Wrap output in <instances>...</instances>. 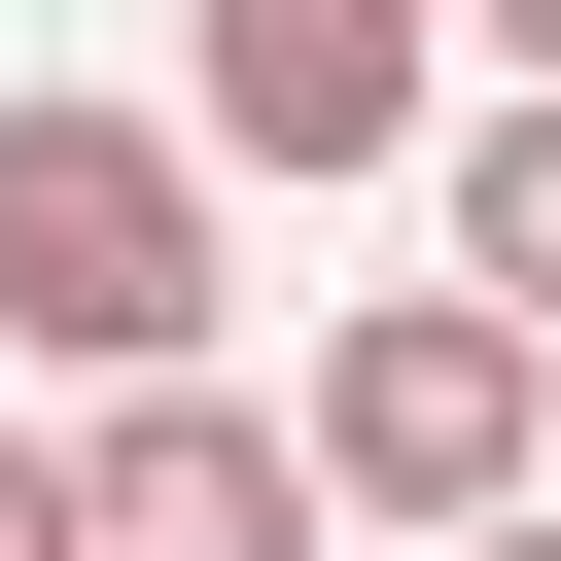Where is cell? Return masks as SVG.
I'll list each match as a JSON object with an SVG mask.
<instances>
[{"label": "cell", "mask_w": 561, "mask_h": 561, "mask_svg": "<svg viewBox=\"0 0 561 561\" xmlns=\"http://www.w3.org/2000/svg\"><path fill=\"white\" fill-rule=\"evenodd\" d=\"M35 561H316V456H280V386H105V421L35 456Z\"/></svg>", "instance_id": "cell-3"}, {"label": "cell", "mask_w": 561, "mask_h": 561, "mask_svg": "<svg viewBox=\"0 0 561 561\" xmlns=\"http://www.w3.org/2000/svg\"><path fill=\"white\" fill-rule=\"evenodd\" d=\"M421 35H491V105H561V0H421Z\"/></svg>", "instance_id": "cell-6"}, {"label": "cell", "mask_w": 561, "mask_h": 561, "mask_svg": "<svg viewBox=\"0 0 561 561\" xmlns=\"http://www.w3.org/2000/svg\"><path fill=\"white\" fill-rule=\"evenodd\" d=\"M210 140L175 105H0V351H70V386H210Z\"/></svg>", "instance_id": "cell-1"}, {"label": "cell", "mask_w": 561, "mask_h": 561, "mask_svg": "<svg viewBox=\"0 0 561 561\" xmlns=\"http://www.w3.org/2000/svg\"><path fill=\"white\" fill-rule=\"evenodd\" d=\"M526 421H561V351H526V316H456V280H386V316L280 386L316 526H421V561H456V526H526Z\"/></svg>", "instance_id": "cell-2"}, {"label": "cell", "mask_w": 561, "mask_h": 561, "mask_svg": "<svg viewBox=\"0 0 561 561\" xmlns=\"http://www.w3.org/2000/svg\"><path fill=\"white\" fill-rule=\"evenodd\" d=\"M421 70H456L421 0H175V140H210V175H386Z\"/></svg>", "instance_id": "cell-4"}, {"label": "cell", "mask_w": 561, "mask_h": 561, "mask_svg": "<svg viewBox=\"0 0 561 561\" xmlns=\"http://www.w3.org/2000/svg\"><path fill=\"white\" fill-rule=\"evenodd\" d=\"M0 561H35V456H0Z\"/></svg>", "instance_id": "cell-8"}, {"label": "cell", "mask_w": 561, "mask_h": 561, "mask_svg": "<svg viewBox=\"0 0 561 561\" xmlns=\"http://www.w3.org/2000/svg\"><path fill=\"white\" fill-rule=\"evenodd\" d=\"M456 561H561V491H526V526H456Z\"/></svg>", "instance_id": "cell-7"}, {"label": "cell", "mask_w": 561, "mask_h": 561, "mask_svg": "<svg viewBox=\"0 0 561 561\" xmlns=\"http://www.w3.org/2000/svg\"><path fill=\"white\" fill-rule=\"evenodd\" d=\"M456 316H526V351H561V105H491V140H456Z\"/></svg>", "instance_id": "cell-5"}]
</instances>
